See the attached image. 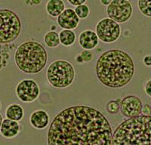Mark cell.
<instances>
[{"mask_svg":"<svg viewBox=\"0 0 151 145\" xmlns=\"http://www.w3.org/2000/svg\"><path fill=\"white\" fill-rule=\"evenodd\" d=\"M98 39L96 32L87 29L80 33L79 37V45L85 50H91L94 49L98 45Z\"/></svg>","mask_w":151,"mask_h":145,"instance_id":"cell-12","label":"cell"},{"mask_svg":"<svg viewBox=\"0 0 151 145\" xmlns=\"http://www.w3.org/2000/svg\"><path fill=\"white\" fill-rule=\"evenodd\" d=\"M21 131V126L18 122L9 119H3L0 132L1 135L6 138H13L17 136Z\"/></svg>","mask_w":151,"mask_h":145,"instance_id":"cell-14","label":"cell"},{"mask_svg":"<svg viewBox=\"0 0 151 145\" xmlns=\"http://www.w3.org/2000/svg\"><path fill=\"white\" fill-rule=\"evenodd\" d=\"M133 12L132 5L125 0H113L106 7V14L109 18L118 24L127 22Z\"/></svg>","mask_w":151,"mask_h":145,"instance_id":"cell-8","label":"cell"},{"mask_svg":"<svg viewBox=\"0 0 151 145\" xmlns=\"http://www.w3.org/2000/svg\"><path fill=\"white\" fill-rule=\"evenodd\" d=\"M143 62L147 67L151 66V55H147L143 59Z\"/></svg>","mask_w":151,"mask_h":145,"instance_id":"cell-26","label":"cell"},{"mask_svg":"<svg viewBox=\"0 0 151 145\" xmlns=\"http://www.w3.org/2000/svg\"><path fill=\"white\" fill-rule=\"evenodd\" d=\"M44 42L48 48H56L60 45V37L59 34L55 31H49L45 35Z\"/></svg>","mask_w":151,"mask_h":145,"instance_id":"cell-18","label":"cell"},{"mask_svg":"<svg viewBox=\"0 0 151 145\" xmlns=\"http://www.w3.org/2000/svg\"><path fill=\"white\" fill-rule=\"evenodd\" d=\"M76 61L78 64H83V63H84V61H83V58H82V57L80 56V55L76 56Z\"/></svg>","mask_w":151,"mask_h":145,"instance_id":"cell-27","label":"cell"},{"mask_svg":"<svg viewBox=\"0 0 151 145\" xmlns=\"http://www.w3.org/2000/svg\"><path fill=\"white\" fill-rule=\"evenodd\" d=\"M96 34L104 43H112L119 38L121 28L119 24L109 17L101 19L96 25Z\"/></svg>","mask_w":151,"mask_h":145,"instance_id":"cell-7","label":"cell"},{"mask_svg":"<svg viewBox=\"0 0 151 145\" xmlns=\"http://www.w3.org/2000/svg\"><path fill=\"white\" fill-rule=\"evenodd\" d=\"M144 91L148 96L151 97V80L147 82L145 87H144Z\"/></svg>","mask_w":151,"mask_h":145,"instance_id":"cell-25","label":"cell"},{"mask_svg":"<svg viewBox=\"0 0 151 145\" xmlns=\"http://www.w3.org/2000/svg\"><path fill=\"white\" fill-rule=\"evenodd\" d=\"M2 108V104H1V102H0V110Z\"/></svg>","mask_w":151,"mask_h":145,"instance_id":"cell-31","label":"cell"},{"mask_svg":"<svg viewBox=\"0 0 151 145\" xmlns=\"http://www.w3.org/2000/svg\"><path fill=\"white\" fill-rule=\"evenodd\" d=\"M142 100L135 95H128L122 99L120 112L128 119L140 116L142 111Z\"/></svg>","mask_w":151,"mask_h":145,"instance_id":"cell-10","label":"cell"},{"mask_svg":"<svg viewBox=\"0 0 151 145\" xmlns=\"http://www.w3.org/2000/svg\"><path fill=\"white\" fill-rule=\"evenodd\" d=\"M57 21L59 27L62 29L72 30L77 27L80 19L76 14L75 10L72 9H66L58 17Z\"/></svg>","mask_w":151,"mask_h":145,"instance_id":"cell-11","label":"cell"},{"mask_svg":"<svg viewBox=\"0 0 151 145\" xmlns=\"http://www.w3.org/2000/svg\"><path fill=\"white\" fill-rule=\"evenodd\" d=\"M68 2L70 5L77 7V6H79V5H82L86 3V1L85 0H68Z\"/></svg>","mask_w":151,"mask_h":145,"instance_id":"cell-24","label":"cell"},{"mask_svg":"<svg viewBox=\"0 0 151 145\" xmlns=\"http://www.w3.org/2000/svg\"><path fill=\"white\" fill-rule=\"evenodd\" d=\"M137 6L140 11L144 16L151 17V1L141 0L137 2Z\"/></svg>","mask_w":151,"mask_h":145,"instance_id":"cell-20","label":"cell"},{"mask_svg":"<svg viewBox=\"0 0 151 145\" xmlns=\"http://www.w3.org/2000/svg\"><path fill=\"white\" fill-rule=\"evenodd\" d=\"M15 93L18 99L24 103H31L40 96V88L36 81L31 79H24L17 83Z\"/></svg>","mask_w":151,"mask_h":145,"instance_id":"cell-9","label":"cell"},{"mask_svg":"<svg viewBox=\"0 0 151 145\" xmlns=\"http://www.w3.org/2000/svg\"><path fill=\"white\" fill-rule=\"evenodd\" d=\"M21 31V21L14 11L0 9V44L14 42Z\"/></svg>","mask_w":151,"mask_h":145,"instance_id":"cell-6","label":"cell"},{"mask_svg":"<svg viewBox=\"0 0 151 145\" xmlns=\"http://www.w3.org/2000/svg\"><path fill=\"white\" fill-rule=\"evenodd\" d=\"M110 2H111V1H109V0H101V3L103 4L104 5H106V6H108Z\"/></svg>","mask_w":151,"mask_h":145,"instance_id":"cell-28","label":"cell"},{"mask_svg":"<svg viewBox=\"0 0 151 145\" xmlns=\"http://www.w3.org/2000/svg\"><path fill=\"white\" fill-rule=\"evenodd\" d=\"M111 145H151V116L123 121L113 132Z\"/></svg>","mask_w":151,"mask_h":145,"instance_id":"cell-3","label":"cell"},{"mask_svg":"<svg viewBox=\"0 0 151 145\" xmlns=\"http://www.w3.org/2000/svg\"><path fill=\"white\" fill-rule=\"evenodd\" d=\"M2 122H3V119H2V115H1V113H0V129H1V126H2Z\"/></svg>","mask_w":151,"mask_h":145,"instance_id":"cell-30","label":"cell"},{"mask_svg":"<svg viewBox=\"0 0 151 145\" xmlns=\"http://www.w3.org/2000/svg\"><path fill=\"white\" fill-rule=\"evenodd\" d=\"M41 2H42V1H37V0H33V1H32V2H31V4H32V5H40V4H41Z\"/></svg>","mask_w":151,"mask_h":145,"instance_id":"cell-29","label":"cell"},{"mask_svg":"<svg viewBox=\"0 0 151 145\" xmlns=\"http://www.w3.org/2000/svg\"><path fill=\"white\" fill-rule=\"evenodd\" d=\"M46 76L48 83L53 87L66 88L71 85L75 80V69L67 60H55L48 67Z\"/></svg>","mask_w":151,"mask_h":145,"instance_id":"cell-5","label":"cell"},{"mask_svg":"<svg viewBox=\"0 0 151 145\" xmlns=\"http://www.w3.org/2000/svg\"><path fill=\"white\" fill-rule=\"evenodd\" d=\"M96 75L104 85L120 88L129 84L134 74V64L129 54L120 49H110L100 56Z\"/></svg>","mask_w":151,"mask_h":145,"instance_id":"cell-2","label":"cell"},{"mask_svg":"<svg viewBox=\"0 0 151 145\" xmlns=\"http://www.w3.org/2000/svg\"><path fill=\"white\" fill-rule=\"evenodd\" d=\"M5 113L6 119L19 122L24 117V111L20 104H12L8 106Z\"/></svg>","mask_w":151,"mask_h":145,"instance_id":"cell-15","label":"cell"},{"mask_svg":"<svg viewBox=\"0 0 151 145\" xmlns=\"http://www.w3.org/2000/svg\"><path fill=\"white\" fill-rule=\"evenodd\" d=\"M60 43L64 46H71L76 42V33L72 30L63 29L59 33Z\"/></svg>","mask_w":151,"mask_h":145,"instance_id":"cell-17","label":"cell"},{"mask_svg":"<svg viewBox=\"0 0 151 145\" xmlns=\"http://www.w3.org/2000/svg\"><path fill=\"white\" fill-rule=\"evenodd\" d=\"M46 11L50 16L53 17H58L65 10V4L60 0H51L46 4Z\"/></svg>","mask_w":151,"mask_h":145,"instance_id":"cell-16","label":"cell"},{"mask_svg":"<svg viewBox=\"0 0 151 145\" xmlns=\"http://www.w3.org/2000/svg\"><path fill=\"white\" fill-rule=\"evenodd\" d=\"M122 100L118 99V100H111L108 101L106 104V111L109 114H113L115 115L119 113L120 111V104Z\"/></svg>","mask_w":151,"mask_h":145,"instance_id":"cell-19","label":"cell"},{"mask_svg":"<svg viewBox=\"0 0 151 145\" xmlns=\"http://www.w3.org/2000/svg\"><path fill=\"white\" fill-rule=\"evenodd\" d=\"M141 113L144 116H151V106L148 104L143 105Z\"/></svg>","mask_w":151,"mask_h":145,"instance_id":"cell-23","label":"cell"},{"mask_svg":"<svg viewBox=\"0 0 151 145\" xmlns=\"http://www.w3.org/2000/svg\"><path fill=\"white\" fill-rule=\"evenodd\" d=\"M75 12L79 19H86V17H88L89 15L90 9L86 4H83V5L76 7Z\"/></svg>","mask_w":151,"mask_h":145,"instance_id":"cell-21","label":"cell"},{"mask_svg":"<svg viewBox=\"0 0 151 145\" xmlns=\"http://www.w3.org/2000/svg\"><path fill=\"white\" fill-rule=\"evenodd\" d=\"M113 134L101 111L89 106H71L52 120L48 145H111Z\"/></svg>","mask_w":151,"mask_h":145,"instance_id":"cell-1","label":"cell"},{"mask_svg":"<svg viewBox=\"0 0 151 145\" xmlns=\"http://www.w3.org/2000/svg\"><path fill=\"white\" fill-rule=\"evenodd\" d=\"M29 123L36 129H45L49 124V116L44 110H37L31 113Z\"/></svg>","mask_w":151,"mask_h":145,"instance_id":"cell-13","label":"cell"},{"mask_svg":"<svg viewBox=\"0 0 151 145\" xmlns=\"http://www.w3.org/2000/svg\"><path fill=\"white\" fill-rule=\"evenodd\" d=\"M80 56L82 57L84 62H90L92 60L93 54L89 50H83L80 53Z\"/></svg>","mask_w":151,"mask_h":145,"instance_id":"cell-22","label":"cell"},{"mask_svg":"<svg viewBox=\"0 0 151 145\" xmlns=\"http://www.w3.org/2000/svg\"><path fill=\"white\" fill-rule=\"evenodd\" d=\"M14 61L22 72L27 74H36L46 66L48 53L40 42L29 40L23 42L17 48Z\"/></svg>","mask_w":151,"mask_h":145,"instance_id":"cell-4","label":"cell"}]
</instances>
